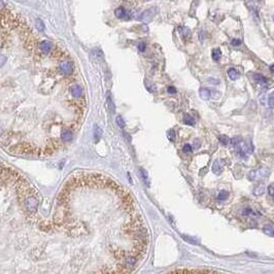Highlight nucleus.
<instances>
[{"instance_id": "1", "label": "nucleus", "mask_w": 274, "mask_h": 274, "mask_svg": "<svg viewBox=\"0 0 274 274\" xmlns=\"http://www.w3.org/2000/svg\"><path fill=\"white\" fill-rule=\"evenodd\" d=\"M269 174H270V170L268 168H260V169L250 171L249 174H247V178L252 181L260 180V179H262V178L267 177Z\"/></svg>"}, {"instance_id": "2", "label": "nucleus", "mask_w": 274, "mask_h": 274, "mask_svg": "<svg viewBox=\"0 0 274 274\" xmlns=\"http://www.w3.org/2000/svg\"><path fill=\"white\" fill-rule=\"evenodd\" d=\"M235 149H237L239 157H241V158H246L253 151L252 145L246 142H244L243 140H241L240 142L235 146Z\"/></svg>"}, {"instance_id": "3", "label": "nucleus", "mask_w": 274, "mask_h": 274, "mask_svg": "<svg viewBox=\"0 0 274 274\" xmlns=\"http://www.w3.org/2000/svg\"><path fill=\"white\" fill-rule=\"evenodd\" d=\"M37 206H38V201L36 200L34 197H28L25 201V207L28 211L30 212H34L37 209Z\"/></svg>"}, {"instance_id": "4", "label": "nucleus", "mask_w": 274, "mask_h": 274, "mask_svg": "<svg viewBox=\"0 0 274 274\" xmlns=\"http://www.w3.org/2000/svg\"><path fill=\"white\" fill-rule=\"evenodd\" d=\"M156 13H157V10H156V7L149 8V10L143 11V13L140 14L139 20H140V21H142V22H149L152 19V17H154L155 14H156Z\"/></svg>"}, {"instance_id": "5", "label": "nucleus", "mask_w": 274, "mask_h": 274, "mask_svg": "<svg viewBox=\"0 0 274 274\" xmlns=\"http://www.w3.org/2000/svg\"><path fill=\"white\" fill-rule=\"evenodd\" d=\"M225 168V161L223 159H218L212 165V172L216 175H220Z\"/></svg>"}, {"instance_id": "6", "label": "nucleus", "mask_w": 274, "mask_h": 274, "mask_svg": "<svg viewBox=\"0 0 274 274\" xmlns=\"http://www.w3.org/2000/svg\"><path fill=\"white\" fill-rule=\"evenodd\" d=\"M60 69L64 74H71L73 71V65L70 62H63L60 65Z\"/></svg>"}, {"instance_id": "7", "label": "nucleus", "mask_w": 274, "mask_h": 274, "mask_svg": "<svg viewBox=\"0 0 274 274\" xmlns=\"http://www.w3.org/2000/svg\"><path fill=\"white\" fill-rule=\"evenodd\" d=\"M170 273H216L213 270H174Z\"/></svg>"}, {"instance_id": "8", "label": "nucleus", "mask_w": 274, "mask_h": 274, "mask_svg": "<svg viewBox=\"0 0 274 274\" xmlns=\"http://www.w3.org/2000/svg\"><path fill=\"white\" fill-rule=\"evenodd\" d=\"M70 93L72 94V96L73 97H80L83 94V89L80 88L79 86H72L70 88Z\"/></svg>"}, {"instance_id": "9", "label": "nucleus", "mask_w": 274, "mask_h": 274, "mask_svg": "<svg viewBox=\"0 0 274 274\" xmlns=\"http://www.w3.org/2000/svg\"><path fill=\"white\" fill-rule=\"evenodd\" d=\"M61 138H62L63 141H65V142H68V141H71L72 140V138H73V134H72V132L70 131V130H65V131L62 132Z\"/></svg>"}, {"instance_id": "10", "label": "nucleus", "mask_w": 274, "mask_h": 274, "mask_svg": "<svg viewBox=\"0 0 274 274\" xmlns=\"http://www.w3.org/2000/svg\"><path fill=\"white\" fill-rule=\"evenodd\" d=\"M39 48H40V50H41L42 53L47 54V53H48V52L51 51V48H52V44H51V43L48 42V41H47V40H44V41L40 42Z\"/></svg>"}, {"instance_id": "11", "label": "nucleus", "mask_w": 274, "mask_h": 274, "mask_svg": "<svg viewBox=\"0 0 274 274\" xmlns=\"http://www.w3.org/2000/svg\"><path fill=\"white\" fill-rule=\"evenodd\" d=\"M253 79H255V80L258 83H260V85H263V86H266L267 83H268V79L265 77L264 75H262V74H255L253 75Z\"/></svg>"}, {"instance_id": "12", "label": "nucleus", "mask_w": 274, "mask_h": 274, "mask_svg": "<svg viewBox=\"0 0 274 274\" xmlns=\"http://www.w3.org/2000/svg\"><path fill=\"white\" fill-rule=\"evenodd\" d=\"M199 95L203 100H208L210 98V91L206 88H201L199 90Z\"/></svg>"}, {"instance_id": "13", "label": "nucleus", "mask_w": 274, "mask_h": 274, "mask_svg": "<svg viewBox=\"0 0 274 274\" xmlns=\"http://www.w3.org/2000/svg\"><path fill=\"white\" fill-rule=\"evenodd\" d=\"M264 193H265V184L263 183H259L258 186L255 187V190H253V194L256 196H261V195H263Z\"/></svg>"}, {"instance_id": "14", "label": "nucleus", "mask_w": 274, "mask_h": 274, "mask_svg": "<svg viewBox=\"0 0 274 274\" xmlns=\"http://www.w3.org/2000/svg\"><path fill=\"white\" fill-rule=\"evenodd\" d=\"M183 124H186V125H189V126H194L195 125V120L193 119L192 115H190L189 114H186L183 115Z\"/></svg>"}, {"instance_id": "15", "label": "nucleus", "mask_w": 274, "mask_h": 274, "mask_svg": "<svg viewBox=\"0 0 274 274\" xmlns=\"http://www.w3.org/2000/svg\"><path fill=\"white\" fill-rule=\"evenodd\" d=\"M114 14H115V16H117L118 18H120V19H126V17L128 16L127 13H126V10H124L123 7L117 8V10H114Z\"/></svg>"}, {"instance_id": "16", "label": "nucleus", "mask_w": 274, "mask_h": 274, "mask_svg": "<svg viewBox=\"0 0 274 274\" xmlns=\"http://www.w3.org/2000/svg\"><path fill=\"white\" fill-rule=\"evenodd\" d=\"M178 30H179V32L181 33V35H183L184 39H187L190 36H191V31H190V29H187V27H179Z\"/></svg>"}, {"instance_id": "17", "label": "nucleus", "mask_w": 274, "mask_h": 274, "mask_svg": "<svg viewBox=\"0 0 274 274\" xmlns=\"http://www.w3.org/2000/svg\"><path fill=\"white\" fill-rule=\"evenodd\" d=\"M101 135H102V130H101L100 127L98 126H95L94 127V139L96 142H98L101 137Z\"/></svg>"}, {"instance_id": "18", "label": "nucleus", "mask_w": 274, "mask_h": 274, "mask_svg": "<svg viewBox=\"0 0 274 274\" xmlns=\"http://www.w3.org/2000/svg\"><path fill=\"white\" fill-rule=\"evenodd\" d=\"M211 56H212V59L214 60V61H218V60L221 59V57H222V52H221L220 48H213L212 53H211Z\"/></svg>"}, {"instance_id": "19", "label": "nucleus", "mask_w": 274, "mask_h": 274, "mask_svg": "<svg viewBox=\"0 0 274 274\" xmlns=\"http://www.w3.org/2000/svg\"><path fill=\"white\" fill-rule=\"evenodd\" d=\"M263 232L265 233V234H267L269 236H274V226H272V225L265 226L263 228Z\"/></svg>"}, {"instance_id": "20", "label": "nucleus", "mask_w": 274, "mask_h": 274, "mask_svg": "<svg viewBox=\"0 0 274 274\" xmlns=\"http://www.w3.org/2000/svg\"><path fill=\"white\" fill-rule=\"evenodd\" d=\"M228 75H229V77L232 80H235V79H238V72H237V70H236V69H234V68H230L229 70H228Z\"/></svg>"}, {"instance_id": "21", "label": "nucleus", "mask_w": 274, "mask_h": 274, "mask_svg": "<svg viewBox=\"0 0 274 274\" xmlns=\"http://www.w3.org/2000/svg\"><path fill=\"white\" fill-rule=\"evenodd\" d=\"M228 197H229V193L227 191H221L218 195V201H225L227 200Z\"/></svg>"}, {"instance_id": "22", "label": "nucleus", "mask_w": 274, "mask_h": 274, "mask_svg": "<svg viewBox=\"0 0 274 274\" xmlns=\"http://www.w3.org/2000/svg\"><path fill=\"white\" fill-rule=\"evenodd\" d=\"M181 238L183 239V240H186L187 243H191V244H197L198 241L196 240V239H194L193 237H190L189 235H181Z\"/></svg>"}, {"instance_id": "23", "label": "nucleus", "mask_w": 274, "mask_h": 274, "mask_svg": "<svg viewBox=\"0 0 274 274\" xmlns=\"http://www.w3.org/2000/svg\"><path fill=\"white\" fill-rule=\"evenodd\" d=\"M218 140H220V142L222 144H224V145H227V144L230 143V137H228L227 135H221L220 137H218Z\"/></svg>"}, {"instance_id": "24", "label": "nucleus", "mask_w": 274, "mask_h": 274, "mask_svg": "<svg viewBox=\"0 0 274 274\" xmlns=\"http://www.w3.org/2000/svg\"><path fill=\"white\" fill-rule=\"evenodd\" d=\"M115 121H117V124H118V126H119L120 128H122V129H123L124 127H125V125H126V124H125V121H124V119H123L122 117H121V115H118V117H117V120H115Z\"/></svg>"}, {"instance_id": "25", "label": "nucleus", "mask_w": 274, "mask_h": 274, "mask_svg": "<svg viewBox=\"0 0 274 274\" xmlns=\"http://www.w3.org/2000/svg\"><path fill=\"white\" fill-rule=\"evenodd\" d=\"M167 137H168V139L171 141V142H173V141L175 140V131L174 130H169L168 133H167Z\"/></svg>"}, {"instance_id": "26", "label": "nucleus", "mask_w": 274, "mask_h": 274, "mask_svg": "<svg viewBox=\"0 0 274 274\" xmlns=\"http://www.w3.org/2000/svg\"><path fill=\"white\" fill-rule=\"evenodd\" d=\"M241 140H242V138H241L240 136H235V137H233V138H232V139H231V141H230V142H231V143H232V145H233V146H234V148H235V146H236V145H237V144H238L239 142H240V141H241Z\"/></svg>"}, {"instance_id": "27", "label": "nucleus", "mask_w": 274, "mask_h": 274, "mask_svg": "<svg viewBox=\"0 0 274 274\" xmlns=\"http://www.w3.org/2000/svg\"><path fill=\"white\" fill-rule=\"evenodd\" d=\"M268 105H269L271 108L274 107V92L272 94H270L269 97H268Z\"/></svg>"}, {"instance_id": "28", "label": "nucleus", "mask_w": 274, "mask_h": 274, "mask_svg": "<svg viewBox=\"0 0 274 274\" xmlns=\"http://www.w3.org/2000/svg\"><path fill=\"white\" fill-rule=\"evenodd\" d=\"M135 262H136V259H135L134 257H129V258L126 259V263H127V265H129V266H133L135 264Z\"/></svg>"}, {"instance_id": "29", "label": "nucleus", "mask_w": 274, "mask_h": 274, "mask_svg": "<svg viewBox=\"0 0 274 274\" xmlns=\"http://www.w3.org/2000/svg\"><path fill=\"white\" fill-rule=\"evenodd\" d=\"M107 104H108V107H109V109H110V110H111V112H114V109H115V107H114V103H112V100H111V97H110V96H108V98H107Z\"/></svg>"}, {"instance_id": "30", "label": "nucleus", "mask_w": 274, "mask_h": 274, "mask_svg": "<svg viewBox=\"0 0 274 274\" xmlns=\"http://www.w3.org/2000/svg\"><path fill=\"white\" fill-rule=\"evenodd\" d=\"M183 151L184 152H191L193 151L192 145H191V144H189V143L184 144L183 148Z\"/></svg>"}, {"instance_id": "31", "label": "nucleus", "mask_w": 274, "mask_h": 274, "mask_svg": "<svg viewBox=\"0 0 274 274\" xmlns=\"http://www.w3.org/2000/svg\"><path fill=\"white\" fill-rule=\"evenodd\" d=\"M36 27H37V29H38V30H40V31H42L43 29H44V26H43V23L40 21V20H37L36 21Z\"/></svg>"}, {"instance_id": "32", "label": "nucleus", "mask_w": 274, "mask_h": 274, "mask_svg": "<svg viewBox=\"0 0 274 274\" xmlns=\"http://www.w3.org/2000/svg\"><path fill=\"white\" fill-rule=\"evenodd\" d=\"M140 172H141V174H142L143 179H144V180H148V176H149V174H148V172L145 171V169L140 168Z\"/></svg>"}, {"instance_id": "33", "label": "nucleus", "mask_w": 274, "mask_h": 274, "mask_svg": "<svg viewBox=\"0 0 274 274\" xmlns=\"http://www.w3.org/2000/svg\"><path fill=\"white\" fill-rule=\"evenodd\" d=\"M231 44L234 45V47H238V45L241 44V40H239V39H233L232 41H231Z\"/></svg>"}, {"instance_id": "34", "label": "nucleus", "mask_w": 274, "mask_h": 274, "mask_svg": "<svg viewBox=\"0 0 274 274\" xmlns=\"http://www.w3.org/2000/svg\"><path fill=\"white\" fill-rule=\"evenodd\" d=\"M268 192H269V194L271 196L274 197V184H270V186L268 187Z\"/></svg>"}, {"instance_id": "35", "label": "nucleus", "mask_w": 274, "mask_h": 274, "mask_svg": "<svg viewBox=\"0 0 274 274\" xmlns=\"http://www.w3.org/2000/svg\"><path fill=\"white\" fill-rule=\"evenodd\" d=\"M167 91H168L169 94H175V93H176V89H175L174 87H168Z\"/></svg>"}, {"instance_id": "36", "label": "nucleus", "mask_w": 274, "mask_h": 274, "mask_svg": "<svg viewBox=\"0 0 274 274\" xmlns=\"http://www.w3.org/2000/svg\"><path fill=\"white\" fill-rule=\"evenodd\" d=\"M138 50H139L140 52H144V50H145V43L140 42L139 44H138Z\"/></svg>"}, {"instance_id": "37", "label": "nucleus", "mask_w": 274, "mask_h": 274, "mask_svg": "<svg viewBox=\"0 0 274 274\" xmlns=\"http://www.w3.org/2000/svg\"><path fill=\"white\" fill-rule=\"evenodd\" d=\"M253 210L250 209V208H249V207H247V208H245L244 210H243V214H245V215H249V214H253Z\"/></svg>"}, {"instance_id": "38", "label": "nucleus", "mask_w": 274, "mask_h": 274, "mask_svg": "<svg viewBox=\"0 0 274 274\" xmlns=\"http://www.w3.org/2000/svg\"><path fill=\"white\" fill-rule=\"evenodd\" d=\"M5 61H6V58H5L4 56H2V55H0V67L4 64Z\"/></svg>"}, {"instance_id": "39", "label": "nucleus", "mask_w": 274, "mask_h": 274, "mask_svg": "<svg viewBox=\"0 0 274 274\" xmlns=\"http://www.w3.org/2000/svg\"><path fill=\"white\" fill-rule=\"evenodd\" d=\"M270 69H271V71H274V65H272V66H271V67H270Z\"/></svg>"}, {"instance_id": "40", "label": "nucleus", "mask_w": 274, "mask_h": 274, "mask_svg": "<svg viewBox=\"0 0 274 274\" xmlns=\"http://www.w3.org/2000/svg\"><path fill=\"white\" fill-rule=\"evenodd\" d=\"M1 133H2V130H1V127H0V135H1Z\"/></svg>"}]
</instances>
